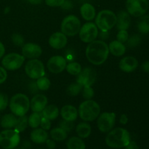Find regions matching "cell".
I'll list each match as a JSON object with an SVG mask.
<instances>
[{
	"mask_svg": "<svg viewBox=\"0 0 149 149\" xmlns=\"http://www.w3.org/2000/svg\"><path fill=\"white\" fill-rule=\"evenodd\" d=\"M36 84L39 90L41 91H47L49 89L51 86V81L47 77H40L36 80Z\"/></svg>",
	"mask_w": 149,
	"mask_h": 149,
	"instance_id": "obj_31",
	"label": "cell"
},
{
	"mask_svg": "<svg viewBox=\"0 0 149 149\" xmlns=\"http://www.w3.org/2000/svg\"><path fill=\"white\" fill-rule=\"evenodd\" d=\"M59 127L66 132H70L74 128V122L63 119L59 122Z\"/></svg>",
	"mask_w": 149,
	"mask_h": 149,
	"instance_id": "obj_38",
	"label": "cell"
},
{
	"mask_svg": "<svg viewBox=\"0 0 149 149\" xmlns=\"http://www.w3.org/2000/svg\"><path fill=\"white\" fill-rule=\"evenodd\" d=\"M95 25L101 31H109L116 23V14L110 10H103L95 16Z\"/></svg>",
	"mask_w": 149,
	"mask_h": 149,
	"instance_id": "obj_5",
	"label": "cell"
},
{
	"mask_svg": "<svg viewBox=\"0 0 149 149\" xmlns=\"http://www.w3.org/2000/svg\"><path fill=\"white\" fill-rule=\"evenodd\" d=\"M38 149H42V148H38Z\"/></svg>",
	"mask_w": 149,
	"mask_h": 149,
	"instance_id": "obj_53",
	"label": "cell"
},
{
	"mask_svg": "<svg viewBox=\"0 0 149 149\" xmlns=\"http://www.w3.org/2000/svg\"><path fill=\"white\" fill-rule=\"evenodd\" d=\"M109 52L115 57H121L126 52V46L117 40H113L109 45Z\"/></svg>",
	"mask_w": 149,
	"mask_h": 149,
	"instance_id": "obj_23",
	"label": "cell"
},
{
	"mask_svg": "<svg viewBox=\"0 0 149 149\" xmlns=\"http://www.w3.org/2000/svg\"><path fill=\"white\" fill-rule=\"evenodd\" d=\"M0 112H1V111H0Z\"/></svg>",
	"mask_w": 149,
	"mask_h": 149,
	"instance_id": "obj_54",
	"label": "cell"
},
{
	"mask_svg": "<svg viewBox=\"0 0 149 149\" xmlns=\"http://www.w3.org/2000/svg\"><path fill=\"white\" fill-rule=\"evenodd\" d=\"M14 149H15V148H14Z\"/></svg>",
	"mask_w": 149,
	"mask_h": 149,
	"instance_id": "obj_55",
	"label": "cell"
},
{
	"mask_svg": "<svg viewBox=\"0 0 149 149\" xmlns=\"http://www.w3.org/2000/svg\"><path fill=\"white\" fill-rule=\"evenodd\" d=\"M7 79V70L0 65V84H3Z\"/></svg>",
	"mask_w": 149,
	"mask_h": 149,
	"instance_id": "obj_43",
	"label": "cell"
},
{
	"mask_svg": "<svg viewBox=\"0 0 149 149\" xmlns=\"http://www.w3.org/2000/svg\"><path fill=\"white\" fill-rule=\"evenodd\" d=\"M138 66V60L133 56L124 57L119 63V68L125 73H131L135 71Z\"/></svg>",
	"mask_w": 149,
	"mask_h": 149,
	"instance_id": "obj_18",
	"label": "cell"
},
{
	"mask_svg": "<svg viewBox=\"0 0 149 149\" xmlns=\"http://www.w3.org/2000/svg\"><path fill=\"white\" fill-rule=\"evenodd\" d=\"M20 149H31V144L29 141H23V144L21 146V148Z\"/></svg>",
	"mask_w": 149,
	"mask_h": 149,
	"instance_id": "obj_51",
	"label": "cell"
},
{
	"mask_svg": "<svg viewBox=\"0 0 149 149\" xmlns=\"http://www.w3.org/2000/svg\"><path fill=\"white\" fill-rule=\"evenodd\" d=\"M9 97L4 93H0V111L5 110L9 106Z\"/></svg>",
	"mask_w": 149,
	"mask_h": 149,
	"instance_id": "obj_39",
	"label": "cell"
},
{
	"mask_svg": "<svg viewBox=\"0 0 149 149\" xmlns=\"http://www.w3.org/2000/svg\"><path fill=\"white\" fill-rule=\"evenodd\" d=\"M20 142V133L14 129H6L0 132V146L4 149H14Z\"/></svg>",
	"mask_w": 149,
	"mask_h": 149,
	"instance_id": "obj_7",
	"label": "cell"
},
{
	"mask_svg": "<svg viewBox=\"0 0 149 149\" xmlns=\"http://www.w3.org/2000/svg\"><path fill=\"white\" fill-rule=\"evenodd\" d=\"M141 69L146 73H149V61H145L141 65Z\"/></svg>",
	"mask_w": 149,
	"mask_h": 149,
	"instance_id": "obj_48",
	"label": "cell"
},
{
	"mask_svg": "<svg viewBox=\"0 0 149 149\" xmlns=\"http://www.w3.org/2000/svg\"><path fill=\"white\" fill-rule=\"evenodd\" d=\"M12 42L17 47H23V45L25 44V39L23 36L20 33H13L12 35Z\"/></svg>",
	"mask_w": 149,
	"mask_h": 149,
	"instance_id": "obj_36",
	"label": "cell"
},
{
	"mask_svg": "<svg viewBox=\"0 0 149 149\" xmlns=\"http://www.w3.org/2000/svg\"><path fill=\"white\" fill-rule=\"evenodd\" d=\"M22 55L27 59H36L42 54V49L39 45L33 42L26 43L22 47Z\"/></svg>",
	"mask_w": 149,
	"mask_h": 149,
	"instance_id": "obj_15",
	"label": "cell"
},
{
	"mask_svg": "<svg viewBox=\"0 0 149 149\" xmlns=\"http://www.w3.org/2000/svg\"><path fill=\"white\" fill-rule=\"evenodd\" d=\"M79 36L81 42L89 44L96 40L99 35V29L93 22H87L80 29Z\"/></svg>",
	"mask_w": 149,
	"mask_h": 149,
	"instance_id": "obj_10",
	"label": "cell"
},
{
	"mask_svg": "<svg viewBox=\"0 0 149 149\" xmlns=\"http://www.w3.org/2000/svg\"><path fill=\"white\" fill-rule=\"evenodd\" d=\"M49 135L51 138L57 142H61V141H65L68 137V132L61 128L60 127H55L52 129L49 132Z\"/></svg>",
	"mask_w": 149,
	"mask_h": 149,
	"instance_id": "obj_28",
	"label": "cell"
},
{
	"mask_svg": "<svg viewBox=\"0 0 149 149\" xmlns=\"http://www.w3.org/2000/svg\"><path fill=\"white\" fill-rule=\"evenodd\" d=\"M9 107L12 113L17 117L25 116L30 109V100L26 95L17 93L10 98Z\"/></svg>",
	"mask_w": 149,
	"mask_h": 149,
	"instance_id": "obj_4",
	"label": "cell"
},
{
	"mask_svg": "<svg viewBox=\"0 0 149 149\" xmlns=\"http://www.w3.org/2000/svg\"><path fill=\"white\" fill-rule=\"evenodd\" d=\"M76 132L79 138L85 139L90 137L92 133V127L87 122H80L76 127Z\"/></svg>",
	"mask_w": 149,
	"mask_h": 149,
	"instance_id": "obj_26",
	"label": "cell"
},
{
	"mask_svg": "<svg viewBox=\"0 0 149 149\" xmlns=\"http://www.w3.org/2000/svg\"><path fill=\"white\" fill-rule=\"evenodd\" d=\"M51 125H52V124H51V121L49 120V119L42 116V119H41V123H40L41 128H42V129L45 130L47 131L50 130Z\"/></svg>",
	"mask_w": 149,
	"mask_h": 149,
	"instance_id": "obj_41",
	"label": "cell"
},
{
	"mask_svg": "<svg viewBox=\"0 0 149 149\" xmlns=\"http://www.w3.org/2000/svg\"><path fill=\"white\" fill-rule=\"evenodd\" d=\"M131 24L130 15L125 10H121L116 15V26L118 30H127Z\"/></svg>",
	"mask_w": 149,
	"mask_h": 149,
	"instance_id": "obj_19",
	"label": "cell"
},
{
	"mask_svg": "<svg viewBox=\"0 0 149 149\" xmlns=\"http://www.w3.org/2000/svg\"><path fill=\"white\" fill-rule=\"evenodd\" d=\"M26 58L23 55L11 52L4 55L1 60V65L8 71H16L22 67Z\"/></svg>",
	"mask_w": 149,
	"mask_h": 149,
	"instance_id": "obj_11",
	"label": "cell"
},
{
	"mask_svg": "<svg viewBox=\"0 0 149 149\" xmlns=\"http://www.w3.org/2000/svg\"><path fill=\"white\" fill-rule=\"evenodd\" d=\"M86 58L94 65L104 63L109 55V45L103 40H95L90 42L86 47Z\"/></svg>",
	"mask_w": 149,
	"mask_h": 149,
	"instance_id": "obj_1",
	"label": "cell"
},
{
	"mask_svg": "<svg viewBox=\"0 0 149 149\" xmlns=\"http://www.w3.org/2000/svg\"><path fill=\"white\" fill-rule=\"evenodd\" d=\"M17 122V116L11 113L4 114L0 119V125L4 130L6 129H14Z\"/></svg>",
	"mask_w": 149,
	"mask_h": 149,
	"instance_id": "obj_24",
	"label": "cell"
},
{
	"mask_svg": "<svg viewBox=\"0 0 149 149\" xmlns=\"http://www.w3.org/2000/svg\"><path fill=\"white\" fill-rule=\"evenodd\" d=\"M141 42V37L138 34H134L131 36H129L127 41V45L130 48H135L138 47Z\"/></svg>",
	"mask_w": 149,
	"mask_h": 149,
	"instance_id": "obj_35",
	"label": "cell"
},
{
	"mask_svg": "<svg viewBox=\"0 0 149 149\" xmlns=\"http://www.w3.org/2000/svg\"><path fill=\"white\" fill-rule=\"evenodd\" d=\"M128 38H129V33L127 30H119L116 35V40L123 44L126 43Z\"/></svg>",
	"mask_w": 149,
	"mask_h": 149,
	"instance_id": "obj_40",
	"label": "cell"
},
{
	"mask_svg": "<svg viewBox=\"0 0 149 149\" xmlns=\"http://www.w3.org/2000/svg\"><path fill=\"white\" fill-rule=\"evenodd\" d=\"M45 143H46L47 147L49 149H55V147H56V141L52 140V138L51 139L48 138L46 142H45Z\"/></svg>",
	"mask_w": 149,
	"mask_h": 149,
	"instance_id": "obj_45",
	"label": "cell"
},
{
	"mask_svg": "<svg viewBox=\"0 0 149 149\" xmlns=\"http://www.w3.org/2000/svg\"><path fill=\"white\" fill-rule=\"evenodd\" d=\"M125 149H139V146L135 141H130L126 146Z\"/></svg>",
	"mask_w": 149,
	"mask_h": 149,
	"instance_id": "obj_46",
	"label": "cell"
},
{
	"mask_svg": "<svg viewBox=\"0 0 149 149\" xmlns=\"http://www.w3.org/2000/svg\"><path fill=\"white\" fill-rule=\"evenodd\" d=\"M65 0H45V4L51 7H61Z\"/></svg>",
	"mask_w": 149,
	"mask_h": 149,
	"instance_id": "obj_42",
	"label": "cell"
},
{
	"mask_svg": "<svg viewBox=\"0 0 149 149\" xmlns=\"http://www.w3.org/2000/svg\"><path fill=\"white\" fill-rule=\"evenodd\" d=\"M97 74L93 68L87 67L81 69V72L77 76V82L84 87H92L95 82Z\"/></svg>",
	"mask_w": 149,
	"mask_h": 149,
	"instance_id": "obj_13",
	"label": "cell"
},
{
	"mask_svg": "<svg viewBox=\"0 0 149 149\" xmlns=\"http://www.w3.org/2000/svg\"><path fill=\"white\" fill-rule=\"evenodd\" d=\"M67 61L61 55H54L48 60L47 68L52 74H58L65 70Z\"/></svg>",
	"mask_w": 149,
	"mask_h": 149,
	"instance_id": "obj_14",
	"label": "cell"
},
{
	"mask_svg": "<svg viewBox=\"0 0 149 149\" xmlns=\"http://www.w3.org/2000/svg\"><path fill=\"white\" fill-rule=\"evenodd\" d=\"M138 31L143 34L149 33V15H144L140 17L137 23Z\"/></svg>",
	"mask_w": 149,
	"mask_h": 149,
	"instance_id": "obj_29",
	"label": "cell"
},
{
	"mask_svg": "<svg viewBox=\"0 0 149 149\" xmlns=\"http://www.w3.org/2000/svg\"><path fill=\"white\" fill-rule=\"evenodd\" d=\"M128 122V116L127 115L123 113V114L121 115L120 118H119V123L122 124V125H127Z\"/></svg>",
	"mask_w": 149,
	"mask_h": 149,
	"instance_id": "obj_47",
	"label": "cell"
},
{
	"mask_svg": "<svg viewBox=\"0 0 149 149\" xmlns=\"http://www.w3.org/2000/svg\"><path fill=\"white\" fill-rule=\"evenodd\" d=\"M116 113L114 112H103L97 118V126L99 130L103 133H108L111 130L116 124Z\"/></svg>",
	"mask_w": 149,
	"mask_h": 149,
	"instance_id": "obj_12",
	"label": "cell"
},
{
	"mask_svg": "<svg viewBox=\"0 0 149 149\" xmlns=\"http://www.w3.org/2000/svg\"><path fill=\"white\" fill-rule=\"evenodd\" d=\"M49 45L55 49H61L65 47L68 43V38L61 31L52 33L48 40Z\"/></svg>",
	"mask_w": 149,
	"mask_h": 149,
	"instance_id": "obj_16",
	"label": "cell"
},
{
	"mask_svg": "<svg viewBox=\"0 0 149 149\" xmlns=\"http://www.w3.org/2000/svg\"><path fill=\"white\" fill-rule=\"evenodd\" d=\"M81 65L80 63L77 62H71L67 63L66 67H65V70L69 74L72 76H77L80 72H81Z\"/></svg>",
	"mask_w": 149,
	"mask_h": 149,
	"instance_id": "obj_32",
	"label": "cell"
},
{
	"mask_svg": "<svg viewBox=\"0 0 149 149\" xmlns=\"http://www.w3.org/2000/svg\"><path fill=\"white\" fill-rule=\"evenodd\" d=\"M42 116L50 121L55 120L58 117L60 114L59 109L57 106L54 104L47 105L42 111Z\"/></svg>",
	"mask_w": 149,
	"mask_h": 149,
	"instance_id": "obj_25",
	"label": "cell"
},
{
	"mask_svg": "<svg viewBox=\"0 0 149 149\" xmlns=\"http://www.w3.org/2000/svg\"><path fill=\"white\" fill-rule=\"evenodd\" d=\"M74 7V4L73 2L71 0H65L64 2L63 3L62 5L61 6V8L64 10H70L73 8Z\"/></svg>",
	"mask_w": 149,
	"mask_h": 149,
	"instance_id": "obj_44",
	"label": "cell"
},
{
	"mask_svg": "<svg viewBox=\"0 0 149 149\" xmlns=\"http://www.w3.org/2000/svg\"><path fill=\"white\" fill-rule=\"evenodd\" d=\"M67 149H85L86 144L79 137H71L66 143Z\"/></svg>",
	"mask_w": 149,
	"mask_h": 149,
	"instance_id": "obj_27",
	"label": "cell"
},
{
	"mask_svg": "<svg viewBox=\"0 0 149 149\" xmlns=\"http://www.w3.org/2000/svg\"><path fill=\"white\" fill-rule=\"evenodd\" d=\"M60 114L64 120L74 122L79 116L78 109L72 105H65L61 108Z\"/></svg>",
	"mask_w": 149,
	"mask_h": 149,
	"instance_id": "obj_20",
	"label": "cell"
},
{
	"mask_svg": "<svg viewBox=\"0 0 149 149\" xmlns=\"http://www.w3.org/2000/svg\"><path fill=\"white\" fill-rule=\"evenodd\" d=\"M106 143L111 148H125L131 141L130 132L122 127L113 128L108 132L106 137Z\"/></svg>",
	"mask_w": 149,
	"mask_h": 149,
	"instance_id": "obj_2",
	"label": "cell"
},
{
	"mask_svg": "<svg viewBox=\"0 0 149 149\" xmlns=\"http://www.w3.org/2000/svg\"><path fill=\"white\" fill-rule=\"evenodd\" d=\"M4 54H5V47L2 42L0 41V59L4 56Z\"/></svg>",
	"mask_w": 149,
	"mask_h": 149,
	"instance_id": "obj_50",
	"label": "cell"
},
{
	"mask_svg": "<svg viewBox=\"0 0 149 149\" xmlns=\"http://www.w3.org/2000/svg\"><path fill=\"white\" fill-rule=\"evenodd\" d=\"M82 96L85 100H91L95 95L94 90L92 87H84L82 90Z\"/></svg>",
	"mask_w": 149,
	"mask_h": 149,
	"instance_id": "obj_37",
	"label": "cell"
},
{
	"mask_svg": "<svg viewBox=\"0 0 149 149\" xmlns=\"http://www.w3.org/2000/svg\"><path fill=\"white\" fill-rule=\"evenodd\" d=\"M83 87L80 84L76 81L75 83H72L67 87V94L70 96H77L79 94L82 90Z\"/></svg>",
	"mask_w": 149,
	"mask_h": 149,
	"instance_id": "obj_34",
	"label": "cell"
},
{
	"mask_svg": "<svg viewBox=\"0 0 149 149\" xmlns=\"http://www.w3.org/2000/svg\"><path fill=\"white\" fill-rule=\"evenodd\" d=\"M149 8L148 0H127L126 9L130 15L140 17L146 15Z\"/></svg>",
	"mask_w": 149,
	"mask_h": 149,
	"instance_id": "obj_9",
	"label": "cell"
},
{
	"mask_svg": "<svg viewBox=\"0 0 149 149\" xmlns=\"http://www.w3.org/2000/svg\"><path fill=\"white\" fill-rule=\"evenodd\" d=\"M42 113L38 112H33L28 118V124L30 127L35 129L40 126L41 119H42Z\"/></svg>",
	"mask_w": 149,
	"mask_h": 149,
	"instance_id": "obj_30",
	"label": "cell"
},
{
	"mask_svg": "<svg viewBox=\"0 0 149 149\" xmlns=\"http://www.w3.org/2000/svg\"><path fill=\"white\" fill-rule=\"evenodd\" d=\"M28 125H29V124H28L27 116L26 115L23 116H19V117H17V122L15 127H14V130H15L17 132L20 133V132H22L26 130Z\"/></svg>",
	"mask_w": 149,
	"mask_h": 149,
	"instance_id": "obj_33",
	"label": "cell"
},
{
	"mask_svg": "<svg viewBox=\"0 0 149 149\" xmlns=\"http://www.w3.org/2000/svg\"><path fill=\"white\" fill-rule=\"evenodd\" d=\"M80 14L86 21H92L95 18L96 11L94 6L90 3H84L80 7Z\"/></svg>",
	"mask_w": 149,
	"mask_h": 149,
	"instance_id": "obj_22",
	"label": "cell"
},
{
	"mask_svg": "<svg viewBox=\"0 0 149 149\" xmlns=\"http://www.w3.org/2000/svg\"><path fill=\"white\" fill-rule=\"evenodd\" d=\"M47 132L42 128H35L31 131L30 134V138L32 142L36 144L45 143L48 139Z\"/></svg>",
	"mask_w": 149,
	"mask_h": 149,
	"instance_id": "obj_21",
	"label": "cell"
},
{
	"mask_svg": "<svg viewBox=\"0 0 149 149\" xmlns=\"http://www.w3.org/2000/svg\"><path fill=\"white\" fill-rule=\"evenodd\" d=\"M78 113L80 119L84 122H93L100 113V105L93 99L85 100L79 106Z\"/></svg>",
	"mask_w": 149,
	"mask_h": 149,
	"instance_id": "obj_3",
	"label": "cell"
},
{
	"mask_svg": "<svg viewBox=\"0 0 149 149\" xmlns=\"http://www.w3.org/2000/svg\"><path fill=\"white\" fill-rule=\"evenodd\" d=\"M27 1L28 2L31 4H33V5H38V4H42L43 0H27Z\"/></svg>",
	"mask_w": 149,
	"mask_h": 149,
	"instance_id": "obj_52",
	"label": "cell"
},
{
	"mask_svg": "<svg viewBox=\"0 0 149 149\" xmlns=\"http://www.w3.org/2000/svg\"><path fill=\"white\" fill-rule=\"evenodd\" d=\"M81 27V21L74 15H69L64 17L61 24V31L67 36H74L79 32Z\"/></svg>",
	"mask_w": 149,
	"mask_h": 149,
	"instance_id": "obj_6",
	"label": "cell"
},
{
	"mask_svg": "<svg viewBox=\"0 0 149 149\" xmlns=\"http://www.w3.org/2000/svg\"><path fill=\"white\" fill-rule=\"evenodd\" d=\"M48 100L46 95L43 94H36L30 100V109L33 112L42 113L47 106Z\"/></svg>",
	"mask_w": 149,
	"mask_h": 149,
	"instance_id": "obj_17",
	"label": "cell"
},
{
	"mask_svg": "<svg viewBox=\"0 0 149 149\" xmlns=\"http://www.w3.org/2000/svg\"><path fill=\"white\" fill-rule=\"evenodd\" d=\"M30 90L31 91L32 93H37V91L39 90L37 86H36V81L34 82H31L30 84Z\"/></svg>",
	"mask_w": 149,
	"mask_h": 149,
	"instance_id": "obj_49",
	"label": "cell"
},
{
	"mask_svg": "<svg viewBox=\"0 0 149 149\" xmlns=\"http://www.w3.org/2000/svg\"><path fill=\"white\" fill-rule=\"evenodd\" d=\"M25 72L28 77L33 80H36L46 74L45 65L38 58L31 59L26 63L25 65Z\"/></svg>",
	"mask_w": 149,
	"mask_h": 149,
	"instance_id": "obj_8",
	"label": "cell"
}]
</instances>
